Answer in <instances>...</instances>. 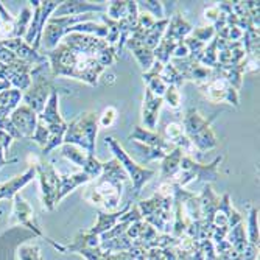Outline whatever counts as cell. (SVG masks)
Listing matches in <instances>:
<instances>
[{
    "label": "cell",
    "mask_w": 260,
    "mask_h": 260,
    "mask_svg": "<svg viewBox=\"0 0 260 260\" xmlns=\"http://www.w3.org/2000/svg\"><path fill=\"white\" fill-rule=\"evenodd\" d=\"M117 50L106 39L84 33H69L47 53L53 77H69L97 86L103 70L117 59Z\"/></svg>",
    "instance_id": "6da1fadb"
},
{
    "label": "cell",
    "mask_w": 260,
    "mask_h": 260,
    "mask_svg": "<svg viewBox=\"0 0 260 260\" xmlns=\"http://www.w3.org/2000/svg\"><path fill=\"white\" fill-rule=\"evenodd\" d=\"M99 134V115L93 111H86L67 123L62 144L75 145L87 154L95 156V140Z\"/></svg>",
    "instance_id": "7a4b0ae2"
},
{
    "label": "cell",
    "mask_w": 260,
    "mask_h": 260,
    "mask_svg": "<svg viewBox=\"0 0 260 260\" xmlns=\"http://www.w3.org/2000/svg\"><path fill=\"white\" fill-rule=\"evenodd\" d=\"M193 27L188 23L179 13L175 14L172 19H169V25L165 28V33L157 44V47L153 50L154 59L162 62L164 66L169 64L173 58L175 49L184 42V39L192 33Z\"/></svg>",
    "instance_id": "3957f363"
},
{
    "label": "cell",
    "mask_w": 260,
    "mask_h": 260,
    "mask_svg": "<svg viewBox=\"0 0 260 260\" xmlns=\"http://www.w3.org/2000/svg\"><path fill=\"white\" fill-rule=\"evenodd\" d=\"M182 129L198 151H209L218 145V137L210 126V120H206L197 108L185 112Z\"/></svg>",
    "instance_id": "277c9868"
},
{
    "label": "cell",
    "mask_w": 260,
    "mask_h": 260,
    "mask_svg": "<svg viewBox=\"0 0 260 260\" xmlns=\"http://www.w3.org/2000/svg\"><path fill=\"white\" fill-rule=\"evenodd\" d=\"M123 192V184L97 178L84 192V200L97 206L103 212H117L120 207V197Z\"/></svg>",
    "instance_id": "5b68a950"
},
{
    "label": "cell",
    "mask_w": 260,
    "mask_h": 260,
    "mask_svg": "<svg viewBox=\"0 0 260 260\" xmlns=\"http://www.w3.org/2000/svg\"><path fill=\"white\" fill-rule=\"evenodd\" d=\"M142 218L145 223L153 226L156 231L170 232V220H172V209H173V197H164L156 192L151 198L140 201L137 204Z\"/></svg>",
    "instance_id": "8992f818"
},
{
    "label": "cell",
    "mask_w": 260,
    "mask_h": 260,
    "mask_svg": "<svg viewBox=\"0 0 260 260\" xmlns=\"http://www.w3.org/2000/svg\"><path fill=\"white\" fill-rule=\"evenodd\" d=\"M38 120L47 128V131H49V140H47V144L42 150V153L47 156L53 148H56L58 145L62 144L64 134L67 129V123L62 120L59 109H58V92L56 90H53L50 93L44 111L38 115Z\"/></svg>",
    "instance_id": "52a82bcc"
},
{
    "label": "cell",
    "mask_w": 260,
    "mask_h": 260,
    "mask_svg": "<svg viewBox=\"0 0 260 260\" xmlns=\"http://www.w3.org/2000/svg\"><path fill=\"white\" fill-rule=\"evenodd\" d=\"M105 144L111 148V151L114 153L115 159L120 162V165L125 169L128 178L131 179L134 197H139L140 192H142V188H144V185L156 175V172L154 170H150V169H145V167H142V165H139L137 162H134L133 157H129V154L123 150V147L114 137H106L105 139Z\"/></svg>",
    "instance_id": "ba28073f"
},
{
    "label": "cell",
    "mask_w": 260,
    "mask_h": 260,
    "mask_svg": "<svg viewBox=\"0 0 260 260\" xmlns=\"http://www.w3.org/2000/svg\"><path fill=\"white\" fill-rule=\"evenodd\" d=\"M223 157L218 156L215 157L214 160H212L210 164L207 165H203V164H198L195 162L192 157L188 156H182L181 159V165H179V172L176 175V178L173 179L179 187H185L188 182H192L195 179L198 181H203L206 184H210L218 179V165L221 164Z\"/></svg>",
    "instance_id": "9c48e42d"
},
{
    "label": "cell",
    "mask_w": 260,
    "mask_h": 260,
    "mask_svg": "<svg viewBox=\"0 0 260 260\" xmlns=\"http://www.w3.org/2000/svg\"><path fill=\"white\" fill-rule=\"evenodd\" d=\"M95 14H83V16H70V17H50L47 20L44 31H42V39L41 45L47 50H53L55 47L59 44V39L69 35V28L77 25V23L89 22Z\"/></svg>",
    "instance_id": "30bf717a"
},
{
    "label": "cell",
    "mask_w": 260,
    "mask_h": 260,
    "mask_svg": "<svg viewBox=\"0 0 260 260\" xmlns=\"http://www.w3.org/2000/svg\"><path fill=\"white\" fill-rule=\"evenodd\" d=\"M35 170L39 175L41 181V190H42V203L44 207L53 210V207L59 203L58 193H59V181L61 175L53 169V165L44 159H39L35 165Z\"/></svg>",
    "instance_id": "8fae6325"
},
{
    "label": "cell",
    "mask_w": 260,
    "mask_h": 260,
    "mask_svg": "<svg viewBox=\"0 0 260 260\" xmlns=\"http://www.w3.org/2000/svg\"><path fill=\"white\" fill-rule=\"evenodd\" d=\"M30 4L35 7V16L25 33V44H28L35 50H38L41 47V39H42V31H44L45 23L61 2H39V0H35V2H30Z\"/></svg>",
    "instance_id": "7c38bea8"
},
{
    "label": "cell",
    "mask_w": 260,
    "mask_h": 260,
    "mask_svg": "<svg viewBox=\"0 0 260 260\" xmlns=\"http://www.w3.org/2000/svg\"><path fill=\"white\" fill-rule=\"evenodd\" d=\"M203 95L210 102V103H221L228 102L229 105H234L237 108L240 103L239 99V90H235L226 80L223 78H214L212 81L198 86Z\"/></svg>",
    "instance_id": "4fadbf2b"
},
{
    "label": "cell",
    "mask_w": 260,
    "mask_h": 260,
    "mask_svg": "<svg viewBox=\"0 0 260 260\" xmlns=\"http://www.w3.org/2000/svg\"><path fill=\"white\" fill-rule=\"evenodd\" d=\"M33 75L36 77L35 78V84L33 87L27 92L25 95V103L28 108H31L36 114H41L45 108V103L49 100L50 93L55 90L52 87V83L50 80L47 78L45 75H38L35 70H33Z\"/></svg>",
    "instance_id": "5bb4252c"
},
{
    "label": "cell",
    "mask_w": 260,
    "mask_h": 260,
    "mask_svg": "<svg viewBox=\"0 0 260 260\" xmlns=\"http://www.w3.org/2000/svg\"><path fill=\"white\" fill-rule=\"evenodd\" d=\"M10 120L22 139H31L33 137L36 126H38V114L31 108H28V106L16 108L11 114Z\"/></svg>",
    "instance_id": "9a60e30c"
},
{
    "label": "cell",
    "mask_w": 260,
    "mask_h": 260,
    "mask_svg": "<svg viewBox=\"0 0 260 260\" xmlns=\"http://www.w3.org/2000/svg\"><path fill=\"white\" fill-rule=\"evenodd\" d=\"M108 7L102 4L81 2V0H67L61 2L58 8L53 11V17H70V16H83V14H95L105 13Z\"/></svg>",
    "instance_id": "2e32d148"
},
{
    "label": "cell",
    "mask_w": 260,
    "mask_h": 260,
    "mask_svg": "<svg viewBox=\"0 0 260 260\" xmlns=\"http://www.w3.org/2000/svg\"><path fill=\"white\" fill-rule=\"evenodd\" d=\"M129 140H134L137 144H144L145 147H150V148H156V150H160L164 151L165 154L172 153L176 147H173L170 142L165 140L159 133L156 131H148L142 126H134V131L129 134Z\"/></svg>",
    "instance_id": "e0dca14e"
},
{
    "label": "cell",
    "mask_w": 260,
    "mask_h": 260,
    "mask_svg": "<svg viewBox=\"0 0 260 260\" xmlns=\"http://www.w3.org/2000/svg\"><path fill=\"white\" fill-rule=\"evenodd\" d=\"M164 100L162 97H157L147 87L145 89V97H144V106H142V120H144L145 129L154 131L157 125V115L160 111Z\"/></svg>",
    "instance_id": "ac0fdd59"
},
{
    "label": "cell",
    "mask_w": 260,
    "mask_h": 260,
    "mask_svg": "<svg viewBox=\"0 0 260 260\" xmlns=\"http://www.w3.org/2000/svg\"><path fill=\"white\" fill-rule=\"evenodd\" d=\"M165 140L170 142V144L176 148H181L184 153H193L195 147L192 145V142L188 140V137L185 136L182 125L179 123H170L165 125V128L162 129V133H159Z\"/></svg>",
    "instance_id": "d6986e66"
},
{
    "label": "cell",
    "mask_w": 260,
    "mask_h": 260,
    "mask_svg": "<svg viewBox=\"0 0 260 260\" xmlns=\"http://www.w3.org/2000/svg\"><path fill=\"white\" fill-rule=\"evenodd\" d=\"M131 207V203H126V206L120 210H117V212H103V210H99V223L95 224V228L90 229L89 232L92 235H97V237H100L102 234L111 231L117 223L120 221L122 215L126 214V212L129 210Z\"/></svg>",
    "instance_id": "ffe728a7"
},
{
    "label": "cell",
    "mask_w": 260,
    "mask_h": 260,
    "mask_svg": "<svg viewBox=\"0 0 260 260\" xmlns=\"http://www.w3.org/2000/svg\"><path fill=\"white\" fill-rule=\"evenodd\" d=\"M182 156H184V151L181 148H175L172 153H169L162 159V169H160L162 181H173L176 178Z\"/></svg>",
    "instance_id": "44dd1931"
},
{
    "label": "cell",
    "mask_w": 260,
    "mask_h": 260,
    "mask_svg": "<svg viewBox=\"0 0 260 260\" xmlns=\"http://www.w3.org/2000/svg\"><path fill=\"white\" fill-rule=\"evenodd\" d=\"M90 182V178L84 173V172H78L74 175H61V181H59V193H58V201H61L66 195H69L70 192H74L77 187Z\"/></svg>",
    "instance_id": "7402d4cb"
},
{
    "label": "cell",
    "mask_w": 260,
    "mask_h": 260,
    "mask_svg": "<svg viewBox=\"0 0 260 260\" xmlns=\"http://www.w3.org/2000/svg\"><path fill=\"white\" fill-rule=\"evenodd\" d=\"M35 175H36V170H35V167H31V169H28L23 175L11 179L10 182H7L4 185H0V198H10V197L16 195L17 190H20L23 185L28 184L35 178Z\"/></svg>",
    "instance_id": "603a6c76"
},
{
    "label": "cell",
    "mask_w": 260,
    "mask_h": 260,
    "mask_svg": "<svg viewBox=\"0 0 260 260\" xmlns=\"http://www.w3.org/2000/svg\"><path fill=\"white\" fill-rule=\"evenodd\" d=\"M14 200H16V203H14V215L19 218V221L20 223H23V224H28L31 229H35V232L36 234H39L41 235V231L31 223V218H33V210H31V207L28 206V203L23 200L19 193H16L14 195Z\"/></svg>",
    "instance_id": "cb8c5ba5"
},
{
    "label": "cell",
    "mask_w": 260,
    "mask_h": 260,
    "mask_svg": "<svg viewBox=\"0 0 260 260\" xmlns=\"http://www.w3.org/2000/svg\"><path fill=\"white\" fill-rule=\"evenodd\" d=\"M61 154L66 159H69L70 162H74L75 165H78V167H81V169H84V165H86V162H87V159L90 156L84 150H81V148H78L75 145H66V144L61 148Z\"/></svg>",
    "instance_id": "d4e9b609"
},
{
    "label": "cell",
    "mask_w": 260,
    "mask_h": 260,
    "mask_svg": "<svg viewBox=\"0 0 260 260\" xmlns=\"http://www.w3.org/2000/svg\"><path fill=\"white\" fill-rule=\"evenodd\" d=\"M160 78H162V81L167 84V86H175V87H181L182 84H184V78H182V75L178 72V70L175 69V66L172 64V62H169V64H165L164 66V69H162V72H160V75H159Z\"/></svg>",
    "instance_id": "484cf974"
},
{
    "label": "cell",
    "mask_w": 260,
    "mask_h": 260,
    "mask_svg": "<svg viewBox=\"0 0 260 260\" xmlns=\"http://www.w3.org/2000/svg\"><path fill=\"white\" fill-rule=\"evenodd\" d=\"M136 56V59L139 61L140 67L145 70V72H148V70L151 69V66L154 64V55H153V50H148V49H144V47H136V49L131 50Z\"/></svg>",
    "instance_id": "4316f807"
},
{
    "label": "cell",
    "mask_w": 260,
    "mask_h": 260,
    "mask_svg": "<svg viewBox=\"0 0 260 260\" xmlns=\"http://www.w3.org/2000/svg\"><path fill=\"white\" fill-rule=\"evenodd\" d=\"M137 4V10L139 11H144V13H148V14H151L156 20H162V19H165V13H164V5H162V2H136Z\"/></svg>",
    "instance_id": "83f0119b"
},
{
    "label": "cell",
    "mask_w": 260,
    "mask_h": 260,
    "mask_svg": "<svg viewBox=\"0 0 260 260\" xmlns=\"http://www.w3.org/2000/svg\"><path fill=\"white\" fill-rule=\"evenodd\" d=\"M128 10H129V2H119V0H115V2H111V5L106 8L108 11L106 16L112 20H122L128 16Z\"/></svg>",
    "instance_id": "f1b7e54d"
},
{
    "label": "cell",
    "mask_w": 260,
    "mask_h": 260,
    "mask_svg": "<svg viewBox=\"0 0 260 260\" xmlns=\"http://www.w3.org/2000/svg\"><path fill=\"white\" fill-rule=\"evenodd\" d=\"M0 14H2V23H0V35L8 36L11 39V36H14V27H16V19L7 13V10L0 4Z\"/></svg>",
    "instance_id": "f546056e"
},
{
    "label": "cell",
    "mask_w": 260,
    "mask_h": 260,
    "mask_svg": "<svg viewBox=\"0 0 260 260\" xmlns=\"http://www.w3.org/2000/svg\"><path fill=\"white\" fill-rule=\"evenodd\" d=\"M31 20V13L28 8H23L20 11L19 19L16 20V27H14V38H20L25 36L27 30H28V22Z\"/></svg>",
    "instance_id": "4dcf8cb0"
},
{
    "label": "cell",
    "mask_w": 260,
    "mask_h": 260,
    "mask_svg": "<svg viewBox=\"0 0 260 260\" xmlns=\"http://www.w3.org/2000/svg\"><path fill=\"white\" fill-rule=\"evenodd\" d=\"M257 207H251L249 212V220H248V231H249V245H254L258 248V224H257Z\"/></svg>",
    "instance_id": "1f68e13d"
},
{
    "label": "cell",
    "mask_w": 260,
    "mask_h": 260,
    "mask_svg": "<svg viewBox=\"0 0 260 260\" xmlns=\"http://www.w3.org/2000/svg\"><path fill=\"white\" fill-rule=\"evenodd\" d=\"M162 100L167 103L170 108L176 109L179 108L181 105V93H179V89L175 87V86H167V89H165L164 95H162Z\"/></svg>",
    "instance_id": "d6a6232c"
},
{
    "label": "cell",
    "mask_w": 260,
    "mask_h": 260,
    "mask_svg": "<svg viewBox=\"0 0 260 260\" xmlns=\"http://www.w3.org/2000/svg\"><path fill=\"white\" fill-rule=\"evenodd\" d=\"M190 36H192L193 39H197V41L203 42V44H209L212 39L215 38V30H214V27H212V25H207V27H200V28H195V30H192Z\"/></svg>",
    "instance_id": "836d02e7"
},
{
    "label": "cell",
    "mask_w": 260,
    "mask_h": 260,
    "mask_svg": "<svg viewBox=\"0 0 260 260\" xmlns=\"http://www.w3.org/2000/svg\"><path fill=\"white\" fill-rule=\"evenodd\" d=\"M115 120H117V109L114 106H108L103 111V114L99 115V126H103V128L112 126Z\"/></svg>",
    "instance_id": "e575fe53"
},
{
    "label": "cell",
    "mask_w": 260,
    "mask_h": 260,
    "mask_svg": "<svg viewBox=\"0 0 260 260\" xmlns=\"http://www.w3.org/2000/svg\"><path fill=\"white\" fill-rule=\"evenodd\" d=\"M139 148L142 150V153H144V162H150V160H154V159H164L165 156H167L160 150L150 148V147H145V145H139Z\"/></svg>",
    "instance_id": "d590c367"
},
{
    "label": "cell",
    "mask_w": 260,
    "mask_h": 260,
    "mask_svg": "<svg viewBox=\"0 0 260 260\" xmlns=\"http://www.w3.org/2000/svg\"><path fill=\"white\" fill-rule=\"evenodd\" d=\"M204 19L209 22V23H214L220 19V10H218V7L217 5H214V7H209V8H206V11H204Z\"/></svg>",
    "instance_id": "8d00e7d4"
}]
</instances>
